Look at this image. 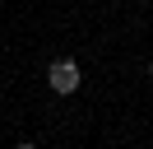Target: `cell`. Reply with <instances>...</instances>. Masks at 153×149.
Returning a JSON list of instances; mask_svg holds the SVG:
<instances>
[{"mask_svg": "<svg viewBox=\"0 0 153 149\" xmlns=\"http://www.w3.org/2000/svg\"><path fill=\"white\" fill-rule=\"evenodd\" d=\"M19 149H33V144H19Z\"/></svg>", "mask_w": 153, "mask_h": 149, "instance_id": "cell-3", "label": "cell"}, {"mask_svg": "<svg viewBox=\"0 0 153 149\" xmlns=\"http://www.w3.org/2000/svg\"><path fill=\"white\" fill-rule=\"evenodd\" d=\"M149 79H153V65H149Z\"/></svg>", "mask_w": 153, "mask_h": 149, "instance_id": "cell-2", "label": "cell"}, {"mask_svg": "<svg viewBox=\"0 0 153 149\" xmlns=\"http://www.w3.org/2000/svg\"><path fill=\"white\" fill-rule=\"evenodd\" d=\"M47 84H51L56 93H74V89H79V65H74V61H51Z\"/></svg>", "mask_w": 153, "mask_h": 149, "instance_id": "cell-1", "label": "cell"}]
</instances>
